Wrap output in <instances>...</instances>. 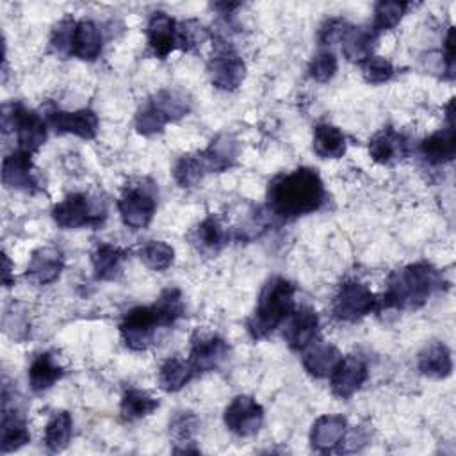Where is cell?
I'll return each instance as SVG.
<instances>
[{
	"label": "cell",
	"mask_w": 456,
	"mask_h": 456,
	"mask_svg": "<svg viewBox=\"0 0 456 456\" xmlns=\"http://www.w3.org/2000/svg\"><path fill=\"white\" fill-rule=\"evenodd\" d=\"M326 201L324 183L312 167H297L269 182L267 208L280 221H292L319 210Z\"/></svg>",
	"instance_id": "obj_1"
},
{
	"label": "cell",
	"mask_w": 456,
	"mask_h": 456,
	"mask_svg": "<svg viewBox=\"0 0 456 456\" xmlns=\"http://www.w3.org/2000/svg\"><path fill=\"white\" fill-rule=\"evenodd\" d=\"M182 315V292L178 289H166L153 305L128 310L119 322V333L128 349L144 351L155 342L160 328L173 326Z\"/></svg>",
	"instance_id": "obj_2"
},
{
	"label": "cell",
	"mask_w": 456,
	"mask_h": 456,
	"mask_svg": "<svg viewBox=\"0 0 456 456\" xmlns=\"http://www.w3.org/2000/svg\"><path fill=\"white\" fill-rule=\"evenodd\" d=\"M445 285L444 276L431 264L417 262L394 271L387 280V289L378 299V312H401L422 306L429 296Z\"/></svg>",
	"instance_id": "obj_3"
},
{
	"label": "cell",
	"mask_w": 456,
	"mask_h": 456,
	"mask_svg": "<svg viewBox=\"0 0 456 456\" xmlns=\"http://www.w3.org/2000/svg\"><path fill=\"white\" fill-rule=\"evenodd\" d=\"M296 287L281 276H273L264 285L256 306L248 319V333L253 340L269 337L294 310Z\"/></svg>",
	"instance_id": "obj_4"
},
{
	"label": "cell",
	"mask_w": 456,
	"mask_h": 456,
	"mask_svg": "<svg viewBox=\"0 0 456 456\" xmlns=\"http://www.w3.org/2000/svg\"><path fill=\"white\" fill-rule=\"evenodd\" d=\"M2 128L16 132L18 148L28 153L37 151L46 141V121L34 110L23 107L21 103L4 105L2 110Z\"/></svg>",
	"instance_id": "obj_5"
},
{
	"label": "cell",
	"mask_w": 456,
	"mask_h": 456,
	"mask_svg": "<svg viewBox=\"0 0 456 456\" xmlns=\"http://www.w3.org/2000/svg\"><path fill=\"white\" fill-rule=\"evenodd\" d=\"M105 207L93 201L86 192H71L52 208L53 221L64 230H77L84 226H100L105 219Z\"/></svg>",
	"instance_id": "obj_6"
},
{
	"label": "cell",
	"mask_w": 456,
	"mask_h": 456,
	"mask_svg": "<svg viewBox=\"0 0 456 456\" xmlns=\"http://www.w3.org/2000/svg\"><path fill=\"white\" fill-rule=\"evenodd\" d=\"M378 297L358 280H346L333 297V315L344 322H356L374 312Z\"/></svg>",
	"instance_id": "obj_7"
},
{
	"label": "cell",
	"mask_w": 456,
	"mask_h": 456,
	"mask_svg": "<svg viewBox=\"0 0 456 456\" xmlns=\"http://www.w3.org/2000/svg\"><path fill=\"white\" fill-rule=\"evenodd\" d=\"M155 208H157L155 194L148 185H142V183L126 185L118 200V210H119L121 221L132 230L146 228L153 219Z\"/></svg>",
	"instance_id": "obj_8"
},
{
	"label": "cell",
	"mask_w": 456,
	"mask_h": 456,
	"mask_svg": "<svg viewBox=\"0 0 456 456\" xmlns=\"http://www.w3.org/2000/svg\"><path fill=\"white\" fill-rule=\"evenodd\" d=\"M207 71L217 89L233 91L246 77V64L224 39H217L216 53L208 61Z\"/></svg>",
	"instance_id": "obj_9"
},
{
	"label": "cell",
	"mask_w": 456,
	"mask_h": 456,
	"mask_svg": "<svg viewBox=\"0 0 456 456\" xmlns=\"http://www.w3.org/2000/svg\"><path fill=\"white\" fill-rule=\"evenodd\" d=\"M223 420L237 436H253L264 422V408L251 395H237L226 406Z\"/></svg>",
	"instance_id": "obj_10"
},
{
	"label": "cell",
	"mask_w": 456,
	"mask_h": 456,
	"mask_svg": "<svg viewBox=\"0 0 456 456\" xmlns=\"http://www.w3.org/2000/svg\"><path fill=\"white\" fill-rule=\"evenodd\" d=\"M230 353L228 342L216 335V333H198L192 338L191 353H189V365L196 372H210L216 370Z\"/></svg>",
	"instance_id": "obj_11"
},
{
	"label": "cell",
	"mask_w": 456,
	"mask_h": 456,
	"mask_svg": "<svg viewBox=\"0 0 456 456\" xmlns=\"http://www.w3.org/2000/svg\"><path fill=\"white\" fill-rule=\"evenodd\" d=\"M369 376L367 363L358 354H347L342 356L335 370L330 374V388L331 394L338 399L351 397L360 387L365 383Z\"/></svg>",
	"instance_id": "obj_12"
},
{
	"label": "cell",
	"mask_w": 456,
	"mask_h": 456,
	"mask_svg": "<svg viewBox=\"0 0 456 456\" xmlns=\"http://www.w3.org/2000/svg\"><path fill=\"white\" fill-rule=\"evenodd\" d=\"M2 182L9 189L36 192L39 189V183L34 175L32 153L20 148L11 151L2 162Z\"/></svg>",
	"instance_id": "obj_13"
},
{
	"label": "cell",
	"mask_w": 456,
	"mask_h": 456,
	"mask_svg": "<svg viewBox=\"0 0 456 456\" xmlns=\"http://www.w3.org/2000/svg\"><path fill=\"white\" fill-rule=\"evenodd\" d=\"M454 105H447V126L431 134L420 142V153L426 162L438 166L451 162L456 155V130H454Z\"/></svg>",
	"instance_id": "obj_14"
},
{
	"label": "cell",
	"mask_w": 456,
	"mask_h": 456,
	"mask_svg": "<svg viewBox=\"0 0 456 456\" xmlns=\"http://www.w3.org/2000/svg\"><path fill=\"white\" fill-rule=\"evenodd\" d=\"M146 39L153 55L166 59L173 50L180 48L178 23L166 12H155L146 25Z\"/></svg>",
	"instance_id": "obj_15"
},
{
	"label": "cell",
	"mask_w": 456,
	"mask_h": 456,
	"mask_svg": "<svg viewBox=\"0 0 456 456\" xmlns=\"http://www.w3.org/2000/svg\"><path fill=\"white\" fill-rule=\"evenodd\" d=\"M46 121L57 134H73L80 139H94L98 134V116L91 109L80 110H52Z\"/></svg>",
	"instance_id": "obj_16"
},
{
	"label": "cell",
	"mask_w": 456,
	"mask_h": 456,
	"mask_svg": "<svg viewBox=\"0 0 456 456\" xmlns=\"http://www.w3.org/2000/svg\"><path fill=\"white\" fill-rule=\"evenodd\" d=\"M319 331V317L315 310L303 306L299 310H292L289 315V322L283 330V338L292 351H305L312 346L315 335Z\"/></svg>",
	"instance_id": "obj_17"
},
{
	"label": "cell",
	"mask_w": 456,
	"mask_h": 456,
	"mask_svg": "<svg viewBox=\"0 0 456 456\" xmlns=\"http://www.w3.org/2000/svg\"><path fill=\"white\" fill-rule=\"evenodd\" d=\"M410 153V142L408 139L394 130L392 126H387L374 134V137L369 142V155L378 164H394Z\"/></svg>",
	"instance_id": "obj_18"
},
{
	"label": "cell",
	"mask_w": 456,
	"mask_h": 456,
	"mask_svg": "<svg viewBox=\"0 0 456 456\" xmlns=\"http://www.w3.org/2000/svg\"><path fill=\"white\" fill-rule=\"evenodd\" d=\"M64 267V256L57 248L45 246L32 253L27 265V278L37 285H48L55 281Z\"/></svg>",
	"instance_id": "obj_19"
},
{
	"label": "cell",
	"mask_w": 456,
	"mask_h": 456,
	"mask_svg": "<svg viewBox=\"0 0 456 456\" xmlns=\"http://www.w3.org/2000/svg\"><path fill=\"white\" fill-rule=\"evenodd\" d=\"M347 419L342 415H322L312 424L310 444L319 452H330L344 442Z\"/></svg>",
	"instance_id": "obj_20"
},
{
	"label": "cell",
	"mask_w": 456,
	"mask_h": 456,
	"mask_svg": "<svg viewBox=\"0 0 456 456\" xmlns=\"http://www.w3.org/2000/svg\"><path fill=\"white\" fill-rule=\"evenodd\" d=\"M103 48V37L100 27L91 20H80L73 25L69 55L80 61H94Z\"/></svg>",
	"instance_id": "obj_21"
},
{
	"label": "cell",
	"mask_w": 456,
	"mask_h": 456,
	"mask_svg": "<svg viewBox=\"0 0 456 456\" xmlns=\"http://www.w3.org/2000/svg\"><path fill=\"white\" fill-rule=\"evenodd\" d=\"M126 258H128V249L116 244H109V242L98 244L91 253L94 278L103 281L116 280L121 274L123 264Z\"/></svg>",
	"instance_id": "obj_22"
},
{
	"label": "cell",
	"mask_w": 456,
	"mask_h": 456,
	"mask_svg": "<svg viewBox=\"0 0 456 456\" xmlns=\"http://www.w3.org/2000/svg\"><path fill=\"white\" fill-rule=\"evenodd\" d=\"M30 442V433L27 429L25 417L20 413L16 406L9 408V404H2V436L0 449L4 454L18 451L25 444Z\"/></svg>",
	"instance_id": "obj_23"
},
{
	"label": "cell",
	"mask_w": 456,
	"mask_h": 456,
	"mask_svg": "<svg viewBox=\"0 0 456 456\" xmlns=\"http://www.w3.org/2000/svg\"><path fill=\"white\" fill-rule=\"evenodd\" d=\"M237 153H239L237 141L232 135L223 134L216 137L207 150L198 151V157L207 173H221L235 162Z\"/></svg>",
	"instance_id": "obj_24"
},
{
	"label": "cell",
	"mask_w": 456,
	"mask_h": 456,
	"mask_svg": "<svg viewBox=\"0 0 456 456\" xmlns=\"http://www.w3.org/2000/svg\"><path fill=\"white\" fill-rule=\"evenodd\" d=\"M419 370L435 379H444L452 372L451 351L444 342H431L419 353Z\"/></svg>",
	"instance_id": "obj_25"
},
{
	"label": "cell",
	"mask_w": 456,
	"mask_h": 456,
	"mask_svg": "<svg viewBox=\"0 0 456 456\" xmlns=\"http://www.w3.org/2000/svg\"><path fill=\"white\" fill-rule=\"evenodd\" d=\"M306 349L308 351L303 354V367L314 378H328L342 360L340 351L328 342L314 344Z\"/></svg>",
	"instance_id": "obj_26"
},
{
	"label": "cell",
	"mask_w": 456,
	"mask_h": 456,
	"mask_svg": "<svg viewBox=\"0 0 456 456\" xmlns=\"http://www.w3.org/2000/svg\"><path fill=\"white\" fill-rule=\"evenodd\" d=\"M64 376V369L50 353L37 354L28 367V385L34 392H43L53 387Z\"/></svg>",
	"instance_id": "obj_27"
},
{
	"label": "cell",
	"mask_w": 456,
	"mask_h": 456,
	"mask_svg": "<svg viewBox=\"0 0 456 456\" xmlns=\"http://www.w3.org/2000/svg\"><path fill=\"white\" fill-rule=\"evenodd\" d=\"M314 151L321 159H340L346 153V135L330 123H319L314 128Z\"/></svg>",
	"instance_id": "obj_28"
},
{
	"label": "cell",
	"mask_w": 456,
	"mask_h": 456,
	"mask_svg": "<svg viewBox=\"0 0 456 456\" xmlns=\"http://www.w3.org/2000/svg\"><path fill=\"white\" fill-rule=\"evenodd\" d=\"M228 240V232L223 228L221 221L216 216L205 217L192 232V244L201 251L214 255Z\"/></svg>",
	"instance_id": "obj_29"
},
{
	"label": "cell",
	"mask_w": 456,
	"mask_h": 456,
	"mask_svg": "<svg viewBox=\"0 0 456 456\" xmlns=\"http://www.w3.org/2000/svg\"><path fill=\"white\" fill-rule=\"evenodd\" d=\"M159 408V399H155L150 392L141 388H128L125 390L119 404L121 419L126 422L139 420Z\"/></svg>",
	"instance_id": "obj_30"
},
{
	"label": "cell",
	"mask_w": 456,
	"mask_h": 456,
	"mask_svg": "<svg viewBox=\"0 0 456 456\" xmlns=\"http://www.w3.org/2000/svg\"><path fill=\"white\" fill-rule=\"evenodd\" d=\"M376 34L369 28L351 27L346 37L342 39V52L347 61L362 64L365 59L372 55V46L376 41Z\"/></svg>",
	"instance_id": "obj_31"
},
{
	"label": "cell",
	"mask_w": 456,
	"mask_h": 456,
	"mask_svg": "<svg viewBox=\"0 0 456 456\" xmlns=\"http://www.w3.org/2000/svg\"><path fill=\"white\" fill-rule=\"evenodd\" d=\"M192 376L194 370L189 362H183L178 356H171L159 369V387L164 392H178L192 379Z\"/></svg>",
	"instance_id": "obj_32"
},
{
	"label": "cell",
	"mask_w": 456,
	"mask_h": 456,
	"mask_svg": "<svg viewBox=\"0 0 456 456\" xmlns=\"http://www.w3.org/2000/svg\"><path fill=\"white\" fill-rule=\"evenodd\" d=\"M73 419L68 411H57L45 426V445L52 452H61L68 447L71 440Z\"/></svg>",
	"instance_id": "obj_33"
},
{
	"label": "cell",
	"mask_w": 456,
	"mask_h": 456,
	"mask_svg": "<svg viewBox=\"0 0 456 456\" xmlns=\"http://www.w3.org/2000/svg\"><path fill=\"white\" fill-rule=\"evenodd\" d=\"M406 9H408L406 2H399V0H381V2H378L376 7H374V21H372L370 30L378 36L385 30L394 28L401 21V18L404 16Z\"/></svg>",
	"instance_id": "obj_34"
},
{
	"label": "cell",
	"mask_w": 456,
	"mask_h": 456,
	"mask_svg": "<svg viewBox=\"0 0 456 456\" xmlns=\"http://www.w3.org/2000/svg\"><path fill=\"white\" fill-rule=\"evenodd\" d=\"M139 258L151 271H166L175 260V249L164 240H148L139 249Z\"/></svg>",
	"instance_id": "obj_35"
},
{
	"label": "cell",
	"mask_w": 456,
	"mask_h": 456,
	"mask_svg": "<svg viewBox=\"0 0 456 456\" xmlns=\"http://www.w3.org/2000/svg\"><path fill=\"white\" fill-rule=\"evenodd\" d=\"M151 102L166 114V118L169 121H176L183 116L189 114L191 110V102L185 94L178 93V91H171V89H162L159 93H155L153 96H150Z\"/></svg>",
	"instance_id": "obj_36"
},
{
	"label": "cell",
	"mask_w": 456,
	"mask_h": 456,
	"mask_svg": "<svg viewBox=\"0 0 456 456\" xmlns=\"http://www.w3.org/2000/svg\"><path fill=\"white\" fill-rule=\"evenodd\" d=\"M169 123L166 114L148 98L141 109L135 114V128L142 135H153L164 130V126Z\"/></svg>",
	"instance_id": "obj_37"
},
{
	"label": "cell",
	"mask_w": 456,
	"mask_h": 456,
	"mask_svg": "<svg viewBox=\"0 0 456 456\" xmlns=\"http://www.w3.org/2000/svg\"><path fill=\"white\" fill-rule=\"evenodd\" d=\"M196 426H198V419L192 411H182L173 419V422L169 424V431H171L173 438L176 440L175 444L183 445V447L176 449L175 452H198L200 451L196 447H189V444H192V435L196 431Z\"/></svg>",
	"instance_id": "obj_38"
},
{
	"label": "cell",
	"mask_w": 456,
	"mask_h": 456,
	"mask_svg": "<svg viewBox=\"0 0 456 456\" xmlns=\"http://www.w3.org/2000/svg\"><path fill=\"white\" fill-rule=\"evenodd\" d=\"M203 175H207V171H205L198 153L180 157L175 164V169H173V176H175V180L180 187L196 185L203 178Z\"/></svg>",
	"instance_id": "obj_39"
},
{
	"label": "cell",
	"mask_w": 456,
	"mask_h": 456,
	"mask_svg": "<svg viewBox=\"0 0 456 456\" xmlns=\"http://www.w3.org/2000/svg\"><path fill=\"white\" fill-rule=\"evenodd\" d=\"M362 73L369 84H383L394 75V66L381 55H370L362 62Z\"/></svg>",
	"instance_id": "obj_40"
},
{
	"label": "cell",
	"mask_w": 456,
	"mask_h": 456,
	"mask_svg": "<svg viewBox=\"0 0 456 456\" xmlns=\"http://www.w3.org/2000/svg\"><path fill=\"white\" fill-rule=\"evenodd\" d=\"M308 73L315 82H328L337 73V57L333 52H319L308 66Z\"/></svg>",
	"instance_id": "obj_41"
},
{
	"label": "cell",
	"mask_w": 456,
	"mask_h": 456,
	"mask_svg": "<svg viewBox=\"0 0 456 456\" xmlns=\"http://www.w3.org/2000/svg\"><path fill=\"white\" fill-rule=\"evenodd\" d=\"M178 34H180V50H185V52L200 46L208 37L207 28L194 20L178 23Z\"/></svg>",
	"instance_id": "obj_42"
},
{
	"label": "cell",
	"mask_w": 456,
	"mask_h": 456,
	"mask_svg": "<svg viewBox=\"0 0 456 456\" xmlns=\"http://www.w3.org/2000/svg\"><path fill=\"white\" fill-rule=\"evenodd\" d=\"M73 25L75 21L71 18H64L62 21H59L53 30H52V48L61 53V55H69V48H71V34H73Z\"/></svg>",
	"instance_id": "obj_43"
},
{
	"label": "cell",
	"mask_w": 456,
	"mask_h": 456,
	"mask_svg": "<svg viewBox=\"0 0 456 456\" xmlns=\"http://www.w3.org/2000/svg\"><path fill=\"white\" fill-rule=\"evenodd\" d=\"M349 28H351V25L347 21H344L340 18H330L319 28V41H321V45L338 43L346 37Z\"/></svg>",
	"instance_id": "obj_44"
},
{
	"label": "cell",
	"mask_w": 456,
	"mask_h": 456,
	"mask_svg": "<svg viewBox=\"0 0 456 456\" xmlns=\"http://www.w3.org/2000/svg\"><path fill=\"white\" fill-rule=\"evenodd\" d=\"M4 326H5V331L16 338V340H21L25 335H27V321H25V315L23 312H18L14 308V312H5V317H4Z\"/></svg>",
	"instance_id": "obj_45"
},
{
	"label": "cell",
	"mask_w": 456,
	"mask_h": 456,
	"mask_svg": "<svg viewBox=\"0 0 456 456\" xmlns=\"http://www.w3.org/2000/svg\"><path fill=\"white\" fill-rule=\"evenodd\" d=\"M445 69L449 78L454 77V28L451 27L445 37Z\"/></svg>",
	"instance_id": "obj_46"
},
{
	"label": "cell",
	"mask_w": 456,
	"mask_h": 456,
	"mask_svg": "<svg viewBox=\"0 0 456 456\" xmlns=\"http://www.w3.org/2000/svg\"><path fill=\"white\" fill-rule=\"evenodd\" d=\"M2 262H4V267H2V281L5 287L11 285V262H9V256L5 253H2Z\"/></svg>",
	"instance_id": "obj_47"
}]
</instances>
